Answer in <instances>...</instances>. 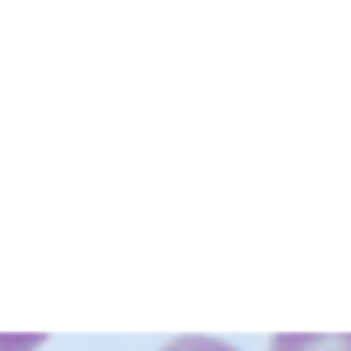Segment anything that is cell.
I'll list each match as a JSON object with an SVG mask.
<instances>
[{
  "mask_svg": "<svg viewBox=\"0 0 351 351\" xmlns=\"http://www.w3.org/2000/svg\"><path fill=\"white\" fill-rule=\"evenodd\" d=\"M271 351H351V332H281Z\"/></svg>",
  "mask_w": 351,
  "mask_h": 351,
  "instance_id": "cell-1",
  "label": "cell"
},
{
  "mask_svg": "<svg viewBox=\"0 0 351 351\" xmlns=\"http://www.w3.org/2000/svg\"><path fill=\"white\" fill-rule=\"evenodd\" d=\"M160 351H239V347H230V342H220V337H202V332H192V337H173V342H164Z\"/></svg>",
  "mask_w": 351,
  "mask_h": 351,
  "instance_id": "cell-2",
  "label": "cell"
},
{
  "mask_svg": "<svg viewBox=\"0 0 351 351\" xmlns=\"http://www.w3.org/2000/svg\"><path fill=\"white\" fill-rule=\"evenodd\" d=\"M43 347V337H0V351H33Z\"/></svg>",
  "mask_w": 351,
  "mask_h": 351,
  "instance_id": "cell-3",
  "label": "cell"
}]
</instances>
